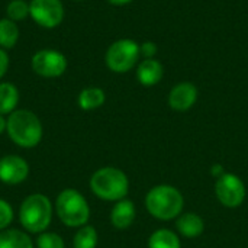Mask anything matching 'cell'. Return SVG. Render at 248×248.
<instances>
[{"label":"cell","instance_id":"4","mask_svg":"<svg viewBox=\"0 0 248 248\" xmlns=\"http://www.w3.org/2000/svg\"><path fill=\"white\" fill-rule=\"evenodd\" d=\"M52 202L42 193L26 196L19 208V221L25 231L31 234H42L52 221Z\"/></svg>","mask_w":248,"mask_h":248},{"label":"cell","instance_id":"14","mask_svg":"<svg viewBox=\"0 0 248 248\" xmlns=\"http://www.w3.org/2000/svg\"><path fill=\"white\" fill-rule=\"evenodd\" d=\"M176 230L185 238H198L205 231V221L195 212H185L176 218Z\"/></svg>","mask_w":248,"mask_h":248},{"label":"cell","instance_id":"3","mask_svg":"<svg viewBox=\"0 0 248 248\" xmlns=\"http://www.w3.org/2000/svg\"><path fill=\"white\" fill-rule=\"evenodd\" d=\"M92 192L102 201L118 202L126 198L129 192V179L118 167H102L90 177Z\"/></svg>","mask_w":248,"mask_h":248},{"label":"cell","instance_id":"16","mask_svg":"<svg viewBox=\"0 0 248 248\" xmlns=\"http://www.w3.org/2000/svg\"><path fill=\"white\" fill-rule=\"evenodd\" d=\"M0 248H33L32 238L16 228L0 231Z\"/></svg>","mask_w":248,"mask_h":248},{"label":"cell","instance_id":"7","mask_svg":"<svg viewBox=\"0 0 248 248\" xmlns=\"http://www.w3.org/2000/svg\"><path fill=\"white\" fill-rule=\"evenodd\" d=\"M68 67V61L61 51L45 48L36 51L31 58L32 71L44 78H57L61 77Z\"/></svg>","mask_w":248,"mask_h":248},{"label":"cell","instance_id":"25","mask_svg":"<svg viewBox=\"0 0 248 248\" xmlns=\"http://www.w3.org/2000/svg\"><path fill=\"white\" fill-rule=\"evenodd\" d=\"M9 65H10V58L7 55V51L0 48V80L6 76Z\"/></svg>","mask_w":248,"mask_h":248},{"label":"cell","instance_id":"1","mask_svg":"<svg viewBox=\"0 0 248 248\" xmlns=\"http://www.w3.org/2000/svg\"><path fill=\"white\" fill-rule=\"evenodd\" d=\"M6 132L20 148L36 147L44 137V126L36 113L29 109H16L7 116Z\"/></svg>","mask_w":248,"mask_h":248},{"label":"cell","instance_id":"19","mask_svg":"<svg viewBox=\"0 0 248 248\" xmlns=\"http://www.w3.org/2000/svg\"><path fill=\"white\" fill-rule=\"evenodd\" d=\"M20 36V31L16 22L10 20L9 17L0 19V48L12 49L16 46Z\"/></svg>","mask_w":248,"mask_h":248},{"label":"cell","instance_id":"5","mask_svg":"<svg viewBox=\"0 0 248 248\" xmlns=\"http://www.w3.org/2000/svg\"><path fill=\"white\" fill-rule=\"evenodd\" d=\"M55 211L60 221L68 228L87 225L90 219V206L86 198L76 189H64L55 201Z\"/></svg>","mask_w":248,"mask_h":248},{"label":"cell","instance_id":"22","mask_svg":"<svg viewBox=\"0 0 248 248\" xmlns=\"http://www.w3.org/2000/svg\"><path fill=\"white\" fill-rule=\"evenodd\" d=\"M36 248H65V243L62 237L57 232L45 231L38 234L36 237Z\"/></svg>","mask_w":248,"mask_h":248},{"label":"cell","instance_id":"10","mask_svg":"<svg viewBox=\"0 0 248 248\" xmlns=\"http://www.w3.org/2000/svg\"><path fill=\"white\" fill-rule=\"evenodd\" d=\"M29 176V164L25 158L7 154L0 158V182L16 186L23 183Z\"/></svg>","mask_w":248,"mask_h":248},{"label":"cell","instance_id":"12","mask_svg":"<svg viewBox=\"0 0 248 248\" xmlns=\"http://www.w3.org/2000/svg\"><path fill=\"white\" fill-rule=\"evenodd\" d=\"M164 76L163 64L155 58H144L137 67V78L145 87L155 86Z\"/></svg>","mask_w":248,"mask_h":248},{"label":"cell","instance_id":"21","mask_svg":"<svg viewBox=\"0 0 248 248\" xmlns=\"http://www.w3.org/2000/svg\"><path fill=\"white\" fill-rule=\"evenodd\" d=\"M29 16V3L26 0H12L6 7V17L13 22H20Z\"/></svg>","mask_w":248,"mask_h":248},{"label":"cell","instance_id":"29","mask_svg":"<svg viewBox=\"0 0 248 248\" xmlns=\"http://www.w3.org/2000/svg\"><path fill=\"white\" fill-rule=\"evenodd\" d=\"M74 1H83V0H74Z\"/></svg>","mask_w":248,"mask_h":248},{"label":"cell","instance_id":"24","mask_svg":"<svg viewBox=\"0 0 248 248\" xmlns=\"http://www.w3.org/2000/svg\"><path fill=\"white\" fill-rule=\"evenodd\" d=\"M140 52L144 58H154L157 54V45L151 41H147L140 45Z\"/></svg>","mask_w":248,"mask_h":248},{"label":"cell","instance_id":"2","mask_svg":"<svg viewBox=\"0 0 248 248\" xmlns=\"http://www.w3.org/2000/svg\"><path fill=\"white\" fill-rule=\"evenodd\" d=\"M185 206L182 192L170 185H158L148 190L145 195V208L148 214L158 221L176 219Z\"/></svg>","mask_w":248,"mask_h":248},{"label":"cell","instance_id":"17","mask_svg":"<svg viewBox=\"0 0 248 248\" xmlns=\"http://www.w3.org/2000/svg\"><path fill=\"white\" fill-rule=\"evenodd\" d=\"M19 90L13 83H0V115H10L16 110L19 103Z\"/></svg>","mask_w":248,"mask_h":248},{"label":"cell","instance_id":"18","mask_svg":"<svg viewBox=\"0 0 248 248\" xmlns=\"http://www.w3.org/2000/svg\"><path fill=\"white\" fill-rule=\"evenodd\" d=\"M148 248H182V243L174 231L161 228L150 235Z\"/></svg>","mask_w":248,"mask_h":248},{"label":"cell","instance_id":"15","mask_svg":"<svg viewBox=\"0 0 248 248\" xmlns=\"http://www.w3.org/2000/svg\"><path fill=\"white\" fill-rule=\"evenodd\" d=\"M106 102V94L103 89L100 87H86L80 92L77 97V103L80 109L89 112V110H96L100 106H103Z\"/></svg>","mask_w":248,"mask_h":248},{"label":"cell","instance_id":"20","mask_svg":"<svg viewBox=\"0 0 248 248\" xmlns=\"http://www.w3.org/2000/svg\"><path fill=\"white\" fill-rule=\"evenodd\" d=\"M99 241V235L94 227L83 225L77 230L73 238V248H96Z\"/></svg>","mask_w":248,"mask_h":248},{"label":"cell","instance_id":"11","mask_svg":"<svg viewBox=\"0 0 248 248\" xmlns=\"http://www.w3.org/2000/svg\"><path fill=\"white\" fill-rule=\"evenodd\" d=\"M198 100V89L193 83L183 81L176 84L169 93V106L176 112H187Z\"/></svg>","mask_w":248,"mask_h":248},{"label":"cell","instance_id":"13","mask_svg":"<svg viewBox=\"0 0 248 248\" xmlns=\"http://www.w3.org/2000/svg\"><path fill=\"white\" fill-rule=\"evenodd\" d=\"M137 217V209L132 201L122 199L115 203V206L110 211V224L116 230H128Z\"/></svg>","mask_w":248,"mask_h":248},{"label":"cell","instance_id":"6","mask_svg":"<svg viewBox=\"0 0 248 248\" xmlns=\"http://www.w3.org/2000/svg\"><path fill=\"white\" fill-rule=\"evenodd\" d=\"M141 52H140V44H137L134 39H118L115 41L106 51L105 62L106 67L118 74H124L131 71L135 64L138 62Z\"/></svg>","mask_w":248,"mask_h":248},{"label":"cell","instance_id":"9","mask_svg":"<svg viewBox=\"0 0 248 248\" xmlns=\"http://www.w3.org/2000/svg\"><path fill=\"white\" fill-rule=\"evenodd\" d=\"M29 16L41 28L54 29L64 20L65 10L61 0H31Z\"/></svg>","mask_w":248,"mask_h":248},{"label":"cell","instance_id":"8","mask_svg":"<svg viewBox=\"0 0 248 248\" xmlns=\"http://www.w3.org/2000/svg\"><path fill=\"white\" fill-rule=\"evenodd\" d=\"M215 195L225 208H238L244 203L247 189L244 182L234 173H224L215 182Z\"/></svg>","mask_w":248,"mask_h":248},{"label":"cell","instance_id":"28","mask_svg":"<svg viewBox=\"0 0 248 248\" xmlns=\"http://www.w3.org/2000/svg\"><path fill=\"white\" fill-rule=\"evenodd\" d=\"M6 125H7V119L3 115H0V135L6 132Z\"/></svg>","mask_w":248,"mask_h":248},{"label":"cell","instance_id":"26","mask_svg":"<svg viewBox=\"0 0 248 248\" xmlns=\"http://www.w3.org/2000/svg\"><path fill=\"white\" fill-rule=\"evenodd\" d=\"M215 179H219L224 173H225V170H224V167L221 166V164H214L212 167H211V171H209Z\"/></svg>","mask_w":248,"mask_h":248},{"label":"cell","instance_id":"27","mask_svg":"<svg viewBox=\"0 0 248 248\" xmlns=\"http://www.w3.org/2000/svg\"><path fill=\"white\" fill-rule=\"evenodd\" d=\"M110 4H113V6H125V4H128V3H131V1H134V0H108Z\"/></svg>","mask_w":248,"mask_h":248},{"label":"cell","instance_id":"23","mask_svg":"<svg viewBox=\"0 0 248 248\" xmlns=\"http://www.w3.org/2000/svg\"><path fill=\"white\" fill-rule=\"evenodd\" d=\"M13 208L10 206V203L4 199L0 198V231H4L9 228V225L13 221Z\"/></svg>","mask_w":248,"mask_h":248}]
</instances>
